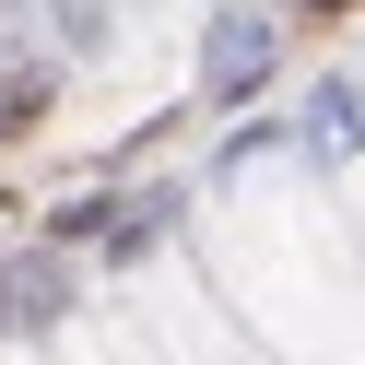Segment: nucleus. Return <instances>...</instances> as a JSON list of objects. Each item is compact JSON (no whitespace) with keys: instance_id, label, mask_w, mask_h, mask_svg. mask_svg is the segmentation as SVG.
I'll return each instance as SVG.
<instances>
[{"instance_id":"1","label":"nucleus","mask_w":365,"mask_h":365,"mask_svg":"<svg viewBox=\"0 0 365 365\" xmlns=\"http://www.w3.org/2000/svg\"><path fill=\"white\" fill-rule=\"evenodd\" d=\"M36 106H48V71H0V142H12Z\"/></svg>"},{"instance_id":"2","label":"nucleus","mask_w":365,"mask_h":365,"mask_svg":"<svg viewBox=\"0 0 365 365\" xmlns=\"http://www.w3.org/2000/svg\"><path fill=\"white\" fill-rule=\"evenodd\" d=\"M307 12H341V0H307Z\"/></svg>"}]
</instances>
